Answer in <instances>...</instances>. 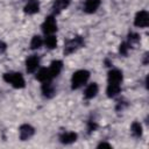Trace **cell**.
I'll return each instance as SVG.
<instances>
[{"label": "cell", "instance_id": "obj_3", "mask_svg": "<svg viewBox=\"0 0 149 149\" xmlns=\"http://www.w3.org/2000/svg\"><path fill=\"white\" fill-rule=\"evenodd\" d=\"M84 45V38L81 36H76L71 40H68L64 44V55H71L74 51H77L79 48Z\"/></svg>", "mask_w": 149, "mask_h": 149}, {"label": "cell", "instance_id": "obj_20", "mask_svg": "<svg viewBox=\"0 0 149 149\" xmlns=\"http://www.w3.org/2000/svg\"><path fill=\"white\" fill-rule=\"evenodd\" d=\"M43 45V38L40 35H34L30 40V49L37 50Z\"/></svg>", "mask_w": 149, "mask_h": 149}, {"label": "cell", "instance_id": "obj_16", "mask_svg": "<svg viewBox=\"0 0 149 149\" xmlns=\"http://www.w3.org/2000/svg\"><path fill=\"white\" fill-rule=\"evenodd\" d=\"M70 5V0H55L52 3V10L56 14H59L64 9H66Z\"/></svg>", "mask_w": 149, "mask_h": 149}, {"label": "cell", "instance_id": "obj_15", "mask_svg": "<svg viewBox=\"0 0 149 149\" xmlns=\"http://www.w3.org/2000/svg\"><path fill=\"white\" fill-rule=\"evenodd\" d=\"M48 69H49L51 76H52V78H55V77H57V76L61 73V71H62V69H63V62L59 61V59L52 61V62L50 63V66H49Z\"/></svg>", "mask_w": 149, "mask_h": 149}, {"label": "cell", "instance_id": "obj_14", "mask_svg": "<svg viewBox=\"0 0 149 149\" xmlns=\"http://www.w3.org/2000/svg\"><path fill=\"white\" fill-rule=\"evenodd\" d=\"M78 135L74 132H65L59 136V141L63 144H71L77 141Z\"/></svg>", "mask_w": 149, "mask_h": 149}, {"label": "cell", "instance_id": "obj_17", "mask_svg": "<svg viewBox=\"0 0 149 149\" xmlns=\"http://www.w3.org/2000/svg\"><path fill=\"white\" fill-rule=\"evenodd\" d=\"M121 92V85L120 84H108L106 88V94L108 98H115Z\"/></svg>", "mask_w": 149, "mask_h": 149}, {"label": "cell", "instance_id": "obj_11", "mask_svg": "<svg viewBox=\"0 0 149 149\" xmlns=\"http://www.w3.org/2000/svg\"><path fill=\"white\" fill-rule=\"evenodd\" d=\"M23 10L28 15H34L40 12V3L37 2V0H29L28 3H26V6L23 7Z\"/></svg>", "mask_w": 149, "mask_h": 149}, {"label": "cell", "instance_id": "obj_21", "mask_svg": "<svg viewBox=\"0 0 149 149\" xmlns=\"http://www.w3.org/2000/svg\"><path fill=\"white\" fill-rule=\"evenodd\" d=\"M139 41H140V37H139V35H137L136 33H130V34L128 35V41H127V43L129 44V47H132L133 44L137 43Z\"/></svg>", "mask_w": 149, "mask_h": 149}, {"label": "cell", "instance_id": "obj_2", "mask_svg": "<svg viewBox=\"0 0 149 149\" xmlns=\"http://www.w3.org/2000/svg\"><path fill=\"white\" fill-rule=\"evenodd\" d=\"M3 80L12 85L14 88H22L24 87V78L20 72H6L3 74Z\"/></svg>", "mask_w": 149, "mask_h": 149}, {"label": "cell", "instance_id": "obj_19", "mask_svg": "<svg viewBox=\"0 0 149 149\" xmlns=\"http://www.w3.org/2000/svg\"><path fill=\"white\" fill-rule=\"evenodd\" d=\"M130 132H132V134H133L134 137H137V139L141 137L142 134H143L142 125H141L140 122H137V121H134V122L132 123V126H130Z\"/></svg>", "mask_w": 149, "mask_h": 149}, {"label": "cell", "instance_id": "obj_18", "mask_svg": "<svg viewBox=\"0 0 149 149\" xmlns=\"http://www.w3.org/2000/svg\"><path fill=\"white\" fill-rule=\"evenodd\" d=\"M43 44H44L48 49L52 50V49H55V48L57 47V37H56L54 34H51V35H45V38L43 40Z\"/></svg>", "mask_w": 149, "mask_h": 149}, {"label": "cell", "instance_id": "obj_5", "mask_svg": "<svg viewBox=\"0 0 149 149\" xmlns=\"http://www.w3.org/2000/svg\"><path fill=\"white\" fill-rule=\"evenodd\" d=\"M134 24L137 28H146L149 24V14L147 10H140L134 17Z\"/></svg>", "mask_w": 149, "mask_h": 149}, {"label": "cell", "instance_id": "obj_8", "mask_svg": "<svg viewBox=\"0 0 149 149\" xmlns=\"http://www.w3.org/2000/svg\"><path fill=\"white\" fill-rule=\"evenodd\" d=\"M122 79H123L122 72L119 69H111L108 71V74H107V81H108V84H120L121 85Z\"/></svg>", "mask_w": 149, "mask_h": 149}, {"label": "cell", "instance_id": "obj_24", "mask_svg": "<svg viewBox=\"0 0 149 149\" xmlns=\"http://www.w3.org/2000/svg\"><path fill=\"white\" fill-rule=\"evenodd\" d=\"M6 50H7V45H6V43L2 42V41H0V54H3Z\"/></svg>", "mask_w": 149, "mask_h": 149}, {"label": "cell", "instance_id": "obj_13", "mask_svg": "<svg viewBox=\"0 0 149 149\" xmlns=\"http://www.w3.org/2000/svg\"><path fill=\"white\" fill-rule=\"evenodd\" d=\"M99 92V87H98V84L97 83H91L88 84L86 87H85V91H84V97L85 99H93Z\"/></svg>", "mask_w": 149, "mask_h": 149}, {"label": "cell", "instance_id": "obj_7", "mask_svg": "<svg viewBox=\"0 0 149 149\" xmlns=\"http://www.w3.org/2000/svg\"><path fill=\"white\" fill-rule=\"evenodd\" d=\"M40 66V58L36 55H31L26 59V70L28 73H34Z\"/></svg>", "mask_w": 149, "mask_h": 149}, {"label": "cell", "instance_id": "obj_25", "mask_svg": "<svg viewBox=\"0 0 149 149\" xmlns=\"http://www.w3.org/2000/svg\"><path fill=\"white\" fill-rule=\"evenodd\" d=\"M101 147H107V148H111L112 146H111L109 143H106V142H101V143H99V144H98V148H101Z\"/></svg>", "mask_w": 149, "mask_h": 149}, {"label": "cell", "instance_id": "obj_12", "mask_svg": "<svg viewBox=\"0 0 149 149\" xmlns=\"http://www.w3.org/2000/svg\"><path fill=\"white\" fill-rule=\"evenodd\" d=\"M36 79L41 83H45V81H50L52 80V76L49 71L48 68H41L37 72H36Z\"/></svg>", "mask_w": 149, "mask_h": 149}, {"label": "cell", "instance_id": "obj_23", "mask_svg": "<svg viewBox=\"0 0 149 149\" xmlns=\"http://www.w3.org/2000/svg\"><path fill=\"white\" fill-rule=\"evenodd\" d=\"M97 129V123L94 122V121H88L87 122V130L90 132V133H92V132H94Z\"/></svg>", "mask_w": 149, "mask_h": 149}, {"label": "cell", "instance_id": "obj_6", "mask_svg": "<svg viewBox=\"0 0 149 149\" xmlns=\"http://www.w3.org/2000/svg\"><path fill=\"white\" fill-rule=\"evenodd\" d=\"M35 133V129L33 126L28 125V123H23L20 126L19 128V137L21 141H27L29 140Z\"/></svg>", "mask_w": 149, "mask_h": 149}, {"label": "cell", "instance_id": "obj_22", "mask_svg": "<svg viewBox=\"0 0 149 149\" xmlns=\"http://www.w3.org/2000/svg\"><path fill=\"white\" fill-rule=\"evenodd\" d=\"M129 49H130L129 44H128L127 42H122V43L120 44V48H119V52H120L121 55L126 56V55L128 54V50H129Z\"/></svg>", "mask_w": 149, "mask_h": 149}, {"label": "cell", "instance_id": "obj_4", "mask_svg": "<svg viewBox=\"0 0 149 149\" xmlns=\"http://www.w3.org/2000/svg\"><path fill=\"white\" fill-rule=\"evenodd\" d=\"M41 28H42V31H43L45 35L55 34V33L57 31V22H56L55 16H52V15L47 16L45 20L43 21Z\"/></svg>", "mask_w": 149, "mask_h": 149}, {"label": "cell", "instance_id": "obj_1", "mask_svg": "<svg viewBox=\"0 0 149 149\" xmlns=\"http://www.w3.org/2000/svg\"><path fill=\"white\" fill-rule=\"evenodd\" d=\"M90 78V72L87 70H77L71 77V88L77 90L84 86Z\"/></svg>", "mask_w": 149, "mask_h": 149}, {"label": "cell", "instance_id": "obj_10", "mask_svg": "<svg viewBox=\"0 0 149 149\" xmlns=\"http://www.w3.org/2000/svg\"><path fill=\"white\" fill-rule=\"evenodd\" d=\"M100 3H101L100 0H85L83 10L87 14H92L98 10V8L100 7Z\"/></svg>", "mask_w": 149, "mask_h": 149}, {"label": "cell", "instance_id": "obj_9", "mask_svg": "<svg viewBox=\"0 0 149 149\" xmlns=\"http://www.w3.org/2000/svg\"><path fill=\"white\" fill-rule=\"evenodd\" d=\"M41 92L43 94V97L50 99L52 98L55 94H56V87L55 85L50 81H45V83H42V86H41Z\"/></svg>", "mask_w": 149, "mask_h": 149}]
</instances>
